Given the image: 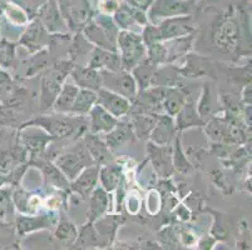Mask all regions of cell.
Wrapping results in <instances>:
<instances>
[{"instance_id": "f35d334b", "label": "cell", "mask_w": 252, "mask_h": 250, "mask_svg": "<svg viewBox=\"0 0 252 250\" xmlns=\"http://www.w3.org/2000/svg\"><path fill=\"white\" fill-rule=\"evenodd\" d=\"M119 5L121 4L118 3V0H99L98 3V8H100L104 14H114Z\"/></svg>"}, {"instance_id": "5bb4252c", "label": "cell", "mask_w": 252, "mask_h": 250, "mask_svg": "<svg viewBox=\"0 0 252 250\" xmlns=\"http://www.w3.org/2000/svg\"><path fill=\"white\" fill-rule=\"evenodd\" d=\"M121 59L116 52L105 50L102 48H95L92 52L91 60H89V66L93 69H105L108 72H119L122 68Z\"/></svg>"}, {"instance_id": "d6986e66", "label": "cell", "mask_w": 252, "mask_h": 250, "mask_svg": "<svg viewBox=\"0 0 252 250\" xmlns=\"http://www.w3.org/2000/svg\"><path fill=\"white\" fill-rule=\"evenodd\" d=\"M98 174H99V171H98V168H95V167L81 171L78 178L73 183V190L77 192L78 194H81L84 198L88 196L92 190H93V188L95 187V184H97Z\"/></svg>"}, {"instance_id": "6da1fadb", "label": "cell", "mask_w": 252, "mask_h": 250, "mask_svg": "<svg viewBox=\"0 0 252 250\" xmlns=\"http://www.w3.org/2000/svg\"><path fill=\"white\" fill-rule=\"evenodd\" d=\"M84 36L89 43L105 50L116 52L118 29L108 14H102L95 22H89L83 28Z\"/></svg>"}, {"instance_id": "d590c367", "label": "cell", "mask_w": 252, "mask_h": 250, "mask_svg": "<svg viewBox=\"0 0 252 250\" xmlns=\"http://www.w3.org/2000/svg\"><path fill=\"white\" fill-rule=\"evenodd\" d=\"M8 15L9 19L11 20L15 24H23V23L27 22V15H25L24 11L19 8L15 4H8V6L4 10Z\"/></svg>"}, {"instance_id": "f546056e", "label": "cell", "mask_w": 252, "mask_h": 250, "mask_svg": "<svg viewBox=\"0 0 252 250\" xmlns=\"http://www.w3.org/2000/svg\"><path fill=\"white\" fill-rule=\"evenodd\" d=\"M15 61V45L8 40L0 41V65L3 68L14 66Z\"/></svg>"}, {"instance_id": "1f68e13d", "label": "cell", "mask_w": 252, "mask_h": 250, "mask_svg": "<svg viewBox=\"0 0 252 250\" xmlns=\"http://www.w3.org/2000/svg\"><path fill=\"white\" fill-rule=\"evenodd\" d=\"M52 139V137H48L44 134H32V135H25L23 138L24 144L27 145V148L31 149L34 153H40V151L44 150L45 145H47L48 141Z\"/></svg>"}, {"instance_id": "e0dca14e", "label": "cell", "mask_w": 252, "mask_h": 250, "mask_svg": "<svg viewBox=\"0 0 252 250\" xmlns=\"http://www.w3.org/2000/svg\"><path fill=\"white\" fill-rule=\"evenodd\" d=\"M73 79L75 80L78 85L83 89L89 90H98L102 88V78L98 74L95 69L91 68H75L72 73Z\"/></svg>"}, {"instance_id": "7bdbcfd3", "label": "cell", "mask_w": 252, "mask_h": 250, "mask_svg": "<svg viewBox=\"0 0 252 250\" xmlns=\"http://www.w3.org/2000/svg\"><path fill=\"white\" fill-rule=\"evenodd\" d=\"M0 29H1V23H0Z\"/></svg>"}, {"instance_id": "484cf974", "label": "cell", "mask_w": 252, "mask_h": 250, "mask_svg": "<svg viewBox=\"0 0 252 250\" xmlns=\"http://www.w3.org/2000/svg\"><path fill=\"white\" fill-rule=\"evenodd\" d=\"M121 174L122 170L118 165H107L105 168L100 170V180L105 190L112 192L116 189L121 180Z\"/></svg>"}, {"instance_id": "30bf717a", "label": "cell", "mask_w": 252, "mask_h": 250, "mask_svg": "<svg viewBox=\"0 0 252 250\" xmlns=\"http://www.w3.org/2000/svg\"><path fill=\"white\" fill-rule=\"evenodd\" d=\"M103 79H108L107 80H103L102 83H107L111 85V88L113 90H116V93L121 94L123 95L125 98H134L137 94V88H136V82L132 77H130L128 73H122V74H119L118 72H104L102 74ZM108 85V86H109Z\"/></svg>"}, {"instance_id": "9a60e30c", "label": "cell", "mask_w": 252, "mask_h": 250, "mask_svg": "<svg viewBox=\"0 0 252 250\" xmlns=\"http://www.w3.org/2000/svg\"><path fill=\"white\" fill-rule=\"evenodd\" d=\"M148 153L158 173L163 176H168L172 173L171 148L167 145L151 143L148 144Z\"/></svg>"}, {"instance_id": "ac0fdd59", "label": "cell", "mask_w": 252, "mask_h": 250, "mask_svg": "<svg viewBox=\"0 0 252 250\" xmlns=\"http://www.w3.org/2000/svg\"><path fill=\"white\" fill-rule=\"evenodd\" d=\"M175 135V127L169 116H159L155 128L152 129L151 138L155 144L158 145H169L172 138Z\"/></svg>"}, {"instance_id": "836d02e7", "label": "cell", "mask_w": 252, "mask_h": 250, "mask_svg": "<svg viewBox=\"0 0 252 250\" xmlns=\"http://www.w3.org/2000/svg\"><path fill=\"white\" fill-rule=\"evenodd\" d=\"M49 224L48 217H40V218H22L18 220V229H20V233L24 234L27 231H31L33 229L42 228V226H47Z\"/></svg>"}, {"instance_id": "4fadbf2b", "label": "cell", "mask_w": 252, "mask_h": 250, "mask_svg": "<svg viewBox=\"0 0 252 250\" xmlns=\"http://www.w3.org/2000/svg\"><path fill=\"white\" fill-rule=\"evenodd\" d=\"M39 20L42 22L48 31H64L65 22L63 20L59 11L57 0H47L40 8H39Z\"/></svg>"}, {"instance_id": "60d3db41", "label": "cell", "mask_w": 252, "mask_h": 250, "mask_svg": "<svg viewBox=\"0 0 252 250\" xmlns=\"http://www.w3.org/2000/svg\"><path fill=\"white\" fill-rule=\"evenodd\" d=\"M153 0H127V4L133 8L139 9V10L146 11L147 9H150V6L152 5Z\"/></svg>"}, {"instance_id": "ab89813d", "label": "cell", "mask_w": 252, "mask_h": 250, "mask_svg": "<svg viewBox=\"0 0 252 250\" xmlns=\"http://www.w3.org/2000/svg\"><path fill=\"white\" fill-rule=\"evenodd\" d=\"M47 174H48V178H49L53 183H56L57 187H59V185L67 184V180H65V178H64V176L62 175L58 170H57L56 167H49V168L47 169Z\"/></svg>"}, {"instance_id": "603a6c76", "label": "cell", "mask_w": 252, "mask_h": 250, "mask_svg": "<svg viewBox=\"0 0 252 250\" xmlns=\"http://www.w3.org/2000/svg\"><path fill=\"white\" fill-rule=\"evenodd\" d=\"M97 102V94L89 89H82L78 91L75 100L72 105L70 113L78 114V115H84L89 113V110L93 108V105Z\"/></svg>"}, {"instance_id": "8992f818", "label": "cell", "mask_w": 252, "mask_h": 250, "mask_svg": "<svg viewBox=\"0 0 252 250\" xmlns=\"http://www.w3.org/2000/svg\"><path fill=\"white\" fill-rule=\"evenodd\" d=\"M240 29L237 22L232 17H224L220 20L214 31L215 45L223 50H233L237 47Z\"/></svg>"}, {"instance_id": "74e56055", "label": "cell", "mask_w": 252, "mask_h": 250, "mask_svg": "<svg viewBox=\"0 0 252 250\" xmlns=\"http://www.w3.org/2000/svg\"><path fill=\"white\" fill-rule=\"evenodd\" d=\"M79 239H81V244L83 247H91V245L95 244V242H97L95 233L92 228H83L82 234L79 235Z\"/></svg>"}, {"instance_id": "2e32d148", "label": "cell", "mask_w": 252, "mask_h": 250, "mask_svg": "<svg viewBox=\"0 0 252 250\" xmlns=\"http://www.w3.org/2000/svg\"><path fill=\"white\" fill-rule=\"evenodd\" d=\"M91 129L94 134L95 133L100 132H111V130L116 127L117 123H118L116 116H113L111 113H108V111H107L103 107H100L99 104L95 105L94 108H92L91 109Z\"/></svg>"}, {"instance_id": "7402d4cb", "label": "cell", "mask_w": 252, "mask_h": 250, "mask_svg": "<svg viewBox=\"0 0 252 250\" xmlns=\"http://www.w3.org/2000/svg\"><path fill=\"white\" fill-rule=\"evenodd\" d=\"M108 208V195L107 192L102 188H98L93 192L89 201V212L88 218L91 222H94L98 218L102 217Z\"/></svg>"}, {"instance_id": "4316f807", "label": "cell", "mask_w": 252, "mask_h": 250, "mask_svg": "<svg viewBox=\"0 0 252 250\" xmlns=\"http://www.w3.org/2000/svg\"><path fill=\"white\" fill-rule=\"evenodd\" d=\"M156 64L151 60H143L134 69V75L142 89L150 86L152 78H155Z\"/></svg>"}, {"instance_id": "8fae6325", "label": "cell", "mask_w": 252, "mask_h": 250, "mask_svg": "<svg viewBox=\"0 0 252 250\" xmlns=\"http://www.w3.org/2000/svg\"><path fill=\"white\" fill-rule=\"evenodd\" d=\"M150 17H178L189 13V4L183 0H153Z\"/></svg>"}, {"instance_id": "83f0119b", "label": "cell", "mask_w": 252, "mask_h": 250, "mask_svg": "<svg viewBox=\"0 0 252 250\" xmlns=\"http://www.w3.org/2000/svg\"><path fill=\"white\" fill-rule=\"evenodd\" d=\"M186 102V95L181 90H169L166 91V96L163 99V104L166 110L171 115H177L178 111L182 109Z\"/></svg>"}, {"instance_id": "d4e9b609", "label": "cell", "mask_w": 252, "mask_h": 250, "mask_svg": "<svg viewBox=\"0 0 252 250\" xmlns=\"http://www.w3.org/2000/svg\"><path fill=\"white\" fill-rule=\"evenodd\" d=\"M157 116L153 114H136L133 120V129L139 138H147L157 123Z\"/></svg>"}, {"instance_id": "7a4b0ae2", "label": "cell", "mask_w": 252, "mask_h": 250, "mask_svg": "<svg viewBox=\"0 0 252 250\" xmlns=\"http://www.w3.org/2000/svg\"><path fill=\"white\" fill-rule=\"evenodd\" d=\"M57 3L62 18L72 30H83V28L93 19L89 0H57Z\"/></svg>"}, {"instance_id": "8d00e7d4", "label": "cell", "mask_w": 252, "mask_h": 250, "mask_svg": "<svg viewBox=\"0 0 252 250\" xmlns=\"http://www.w3.org/2000/svg\"><path fill=\"white\" fill-rule=\"evenodd\" d=\"M175 165L177 167L178 170H181L182 173H186V171L189 170V164L187 163V160L185 159L183 157L182 151H181L180 148V141L177 140V144H176V149H175Z\"/></svg>"}, {"instance_id": "52a82bcc", "label": "cell", "mask_w": 252, "mask_h": 250, "mask_svg": "<svg viewBox=\"0 0 252 250\" xmlns=\"http://www.w3.org/2000/svg\"><path fill=\"white\" fill-rule=\"evenodd\" d=\"M158 38L161 40H169V39L182 38L189 35L193 31V27L191 24L189 15H178L172 17L157 27Z\"/></svg>"}, {"instance_id": "d6a6232c", "label": "cell", "mask_w": 252, "mask_h": 250, "mask_svg": "<svg viewBox=\"0 0 252 250\" xmlns=\"http://www.w3.org/2000/svg\"><path fill=\"white\" fill-rule=\"evenodd\" d=\"M92 50V45L88 40L86 39V36L81 35V34H77L73 40L72 45L69 48V52L72 54V58L75 59L78 56H83V55L88 54Z\"/></svg>"}, {"instance_id": "5b68a950", "label": "cell", "mask_w": 252, "mask_h": 250, "mask_svg": "<svg viewBox=\"0 0 252 250\" xmlns=\"http://www.w3.org/2000/svg\"><path fill=\"white\" fill-rule=\"evenodd\" d=\"M93 163L86 145H77L72 150L62 154L57 160V167L62 169L68 179H75L84 167Z\"/></svg>"}, {"instance_id": "b9f144b4", "label": "cell", "mask_w": 252, "mask_h": 250, "mask_svg": "<svg viewBox=\"0 0 252 250\" xmlns=\"http://www.w3.org/2000/svg\"><path fill=\"white\" fill-rule=\"evenodd\" d=\"M9 4V0H0V14L4 13L5 8L8 6Z\"/></svg>"}, {"instance_id": "ffe728a7", "label": "cell", "mask_w": 252, "mask_h": 250, "mask_svg": "<svg viewBox=\"0 0 252 250\" xmlns=\"http://www.w3.org/2000/svg\"><path fill=\"white\" fill-rule=\"evenodd\" d=\"M84 145H86L87 150H88L92 159L94 162L99 163V164H104L108 160H111V153H109L108 145H105L95 135H87Z\"/></svg>"}, {"instance_id": "f1b7e54d", "label": "cell", "mask_w": 252, "mask_h": 250, "mask_svg": "<svg viewBox=\"0 0 252 250\" xmlns=\"http://www.w3.org/2000/svg\"><path fill=\"white\" fill-rule=\"evenodd\" d=\"M201 119L197 115L196 110H194L193 104H185L182 109L178 111V125L180 128H187L200 124Z\"/></svg>"}, {"instance_id": "ba28073f", "label": "cell", "mask_w": 252, "mask_h": 250, "mask_svg": "<svg viewBox=\"0 0 252 250\" xmlns=\"http://www.w3.org/2000/svg\"><path fill=\"white\" fill-rule=\"evenodd\" d=\"M97 102L100 107L104 108L108 113H111L116 118L126 115L132 108L127 98H125L121 94L103 88L98 89Z\"/></svg>"}, {"instance_id": "277c9868", "label": "cell", "mask_w": 252, "mask_h": 250, "mask_svg": "<svg viewBox=\"0 0 252 250\" xmlns=\"http://www.w3.org/2000/svg\"><path fill=\"white\" fill-rule=\"evenodd\" d=\"M69 65V63L58 64L52 70H49L47 75L43 77L42 85H40V108L42 110L49 109L54 104L62 89V83L70 69Z\"/></svg>"}, {"instance_id": "44dd1931", "label": "cell", "mask_w": 252, "mask_h": 250, "mask_svg": "<svg viewBox=\"0 0 252 250\" xmlns=\"http://www.w3.org/2000/svg\"><path fill=\"white\" fill-rule=\"evenodd\" d=\"M133 127L130 124L126 123H117L116 127L108 132L107 135V145L108 148H118L123 145L127 141H130L133 139Z\"/></svg>"}, {"instance_id": "cb8c5ba5", "label": "cell", "mask_w": 252, "mask_h": 250, "mask_svg": "<svg viewBox=\"0 0 252 250\" xmlns=\"http://www.w3.org/2000/svg\"><path fill=\"white\" fill-rule=\"evenodd\" d=\"M78 91H79V88L77 85L65 84L61 89L56 102H54V107H56L57 111H59V113H68V111H70Z\"/></svg>"}, {"instance_id": "3957f363", "label": "cell", "mask_w": 252, "mask_h": 250, "mask_svg": "<svg viewBox=\"0 0 252 250\" xmlns=\"http://www.w3.org/2000/svg\"><path fill=\"white\" fill-rule=\"evenodd\" d=\"M117 44L121 49V64L125 70L134 69L141 61L144 60L146 49L142 38L137 34L128 30L121 31L117 36Z\"/></svg>"}, {"instance_id": "7c38bea8", "label": "cell", "mask_w": 252, "mask_h": 250, "mask_svg": "<svg viewBox=\"0 0 252 250\" xmlns=\"http://www.w3.org/2000/svg\"><path fill=\"white\" fill-rule=\"evenodd\" d=\"M49 40L48 30L39 19L31 23L29 28L20 39V44L24 45L31 53L38 52L42 49Z\"/></svg>"}, {"instance_id": "4dcf8cb0", "label": "cell", "mask_w": 252, "mask_h": 250, "mask_svg": "<svg viewBox=\"0 0 252 250\" xmlns=\"http://www.w3.org/2000/svg\"><path fill=\"white\" fill-rule=\"evenodd\" d=\"M114 20L118 24V27L123 28V29H128L133 24H136L132 11H130V5L128 4H121L119 8L117 9L114 13Z\"/></svg>"}, {"instance_id": "e575fe53", "label": "cell", "mask_w": 252, "mask_h": 250, "mask_svg": "<svg viewBox=\"0 0 252 250\" xmlns=\"http://www.w3.org/2000/svg\"><path fill=\"white\" fill-rule=\"evenodd\" d=\"M57 238L62 242H73L77 238V230H75L74 225L68 220H62L61 224L58 225L56 233Z\"/></svg>"}, {"instance_id": "9c48e42d", "label": "cell", "mask_w": 252, "mask_h": 250, "mask_svg": "<svg viewBox=\"0 0 252 250\" xmlns=\"http://www.w3.org/2000/svg\"><path fill=\"white\" fill-rule=\"evenodd\" d=\"M36 124L44 127L48 132L57 138H69L77 132L78 119L65 118V116H50V118H42L35 120Z\"/></svg>"}]
</instances>
